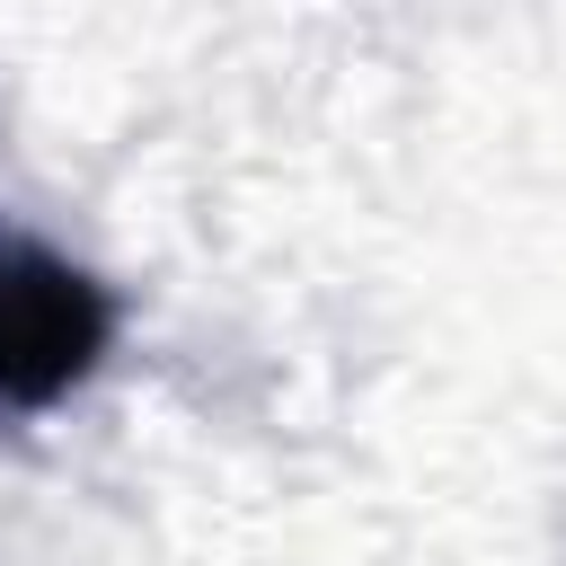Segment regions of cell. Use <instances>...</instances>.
<instances>
[{"mask_svg": "<svg viewBox=\"0 0 566 566\" xmlns=\"http://www.w3.org/2000/svg\"><path fill=\"white\" fill-rule=\"evenodd\" d=\"M115 336V301L53 248L0 239V407L71 398Z\"/></svg>", "mask_w": 566, "mask_h": 566, "instance_id": "6da1fadb", "label": "cell"}]
</instances>
